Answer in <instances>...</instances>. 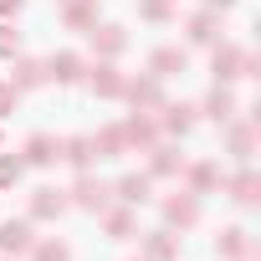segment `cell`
I'll list each match as a JSON object with an SVG mask.
<instances>
[{
    "label": "cell",
    "mask_w": 261,
    "mask_h": 261,
    "mask_svg": "<svg viewBox=\"0 0 261 261\" xmlns=\"http://www.w3.org/2000/svg\"><path fill=\"white\" fill-rule=\"evenodd\" d=\"M67 200H72V205H82V210H92V215H102V210L113 205V185H102V179L82 174V179L67 190Z\"/></svg>",
    "instance_id": "1"
},
{
    "label": "cell",
    "mask_w": 261,
    "mask_h": 261,
    "mask_svg": "<svg viewBox=\"0 0 261 261\" xmlns=\"http://www.w3.org/2000/svg\"><path fill=\"white\" fill-rule=\"evenodd\" d=\"M67 190H57V185H41V190H31V220H62L67 215Z\"/></svg>",
    "instance_id": "2"
},
{
    "label": "cell",
    "mask_w": 261,
    "mask_h": 261,
    "mask_svg": "<svg viewBox=\"0 0 261 261\" xmlns=\"http://www.w3.org/2000/svg\"><path fill=\"white\" fill-rule=\"evenodd\" d=\"M123 97L134 102V113H154L164 102V87H159V77H134V82H123Z\"/></svg>",
    "instance_id": "3"
},
{
    "label": "cell",
    "mask_w": 261,
    "mask_h": 261,
    "mask_svg": "<svg viewBox=\"0 0 261 261\" xmlns=\"http://www.w3.org/2000/svg\"><path fill=\"white\" fill-rule=\"evenodd\" d=\"M87 77V62L77 57V51H57L51 62H46V82H57V87H72V82H82Z\"/></svg>",
    "instance_id": "4"
},
{
    "label": "cell",
    "mask_w": 261,
    "mask_h": 261,
    "mask_svg": "<svg viewBox=\"0 0 261 261\" xmlns=\"http://www.w3.org/2000/svg\"><path fill=\"white\" fill-rule=\"evenodd\" d=\"M149 195H154V174H123L118 185H113V200L118 205H149Z\"/></svg>",
    "instance_id": "5"
},
{
    "label": "cell",
    "mask_w": 261,
    "mask_h": 261,
    "mask_svg": "<svg viewBox=\"0 0 261 261\" xmlns=\"http://www.w3.org/2000/svg\"><path fill=\"white\" fill-rule=\"evenodd\" d=\"M46 82V62H36V57H11V87L16 92H31V87H41Z\"/></svg>",
    "instance_id": "6"
},
{
    "label": "cell",
    "mask_w": 261,
    "mask_h": 261,
    "mask_svg": "<svg viewBox=\"0 0 261 261\" xmlns=\"http://www.w3.org/2000/svg\"><path fill=\"white\" fill-rule=\"evenodd\" d=\"M31 246H36L31 220H6V225H0V251H6V256H26Z\"/></svg>",
    "instance_id": "7"
},
{
    "label": "cell",
    "mask_w": 261,
    "mask_h": 261,
    "mask_svg": "<svg viewBox=\"0 0 261 261\" xmlns=\"http://www.w3.org/2000/svg\"><path fill=\"white\" fill-rule=\"evenodd\" d=\"M87 36H92V46H97V57H102V62H113V57H123V46H128V36H123V26H113V21H102V26H92Z\"/></svg>",
    "instance_id": "8"
},
{
    "label": "cell",
    "mask_w": 261,
    "mask_h": 261,
    "mask_svg": "<svg viewBox=\"0 0 261 261\" xmlns=\"http://www.w3.org/2000/svg\"><path fill=\"white\" fill-rule=\"evenodd\" d=\"M185 67H190V51H185V46H159V51L149 57V77H159V82L174 77V72H185Z\"/></svg>",
    "instance_id": "9"
},
{
    "label": "cell",
    "mask_w": 261,
    "mask_h": 261,
    "mask_svg": "<svg viewBox=\"0 0 261 261\" xmlns=\"http://www.w3.org/2000/svg\"><path fill=\"white\" fill-rule=\"evenodd\" d=\"M123 139H128V149H154L159 144V128H154L149 113H134V118L123 123Z\"/></svg>",
    "instance_id": "10"
},
{
    "label": "cell",
    "mask_w": 261,
    "mask_h": 261,
    "mask_svg": "<svg viewBox=\"0 0 261 261\" xmlns=\"http://www.w3.org/2000/svg\"><path fill=\"white\" fill-rule=\"evenodd\" d=\"M241 62H246V51H241V46H230V41H220V46H215V57H210L215 82H236V77H241Z\"/></svg>",
    "instance_id": "11"
},
{
    "label": "cell",
    "mask_w": 261,
    "mask_h": 261,
    "mask_svg": "<svg viewBox=\"0 0 261 261\" xmlns=\"http://www.w3.org/2000/svg\"><path fill=\"white\" fill-rule=\"evenodd\" d=\"M164 220H169V225H179V230H185V225H195V220H200V200H195L190 190H185V195H169V200H164Z\"/></svg>",
    "instance_id": "12"
},
{
    "label": "cell",
    "mask_w": 261,
    "mask_h": 261,
    "mask_svg": "<svg viewBox=\"0 0 261 261\" xmlns=\"http://www.w3.org/2000/svg\"><path fill=\"white\" fill-rule=\"evenodd\" d=\"M62 21H67V31H92L97 26V0H62Z\"/></svg>",
    "instance_id": "13"
},
{
    "label": "cell",
    "mask_w": 261,
    "mask_h": 261,
    "mask_svg": "<svg viewBox=\"0 0 261 261\" xmlns=\"http://www.w3.org/2000/svg\"><path fill=\"white\" fill-rule=\"evenodd\" d=\"M134 205H108L102 210V230H108V241H128V236H134Z\"/></svg>",
    "instance_id": "14"
},
{
    "label": "cell",
    "mask_w": 261,
    "mask_h": 261,
    "mask_svg": "<svg viewBox=\"0 0 261 261\" xmlns=\"http://www.w3.org/2000/svg\"><path fill=\"white\" fill-rule=\"evenodd\" d=\"M159 123L169 128L174 139H185L190 128H195V108H190V102H159Z\"/></svg>",
    "instance_id": "15"
},
{
    "label": "cell",
    "mask_w": 261,
    "mask_h": 261,
    "mask_svg": "<svg viewBox=\"0 0 261 261\" xmlns=\"http://www.w3.org/2000/svg\"><path fill=\"white\" fill-rule=\"evenodd\" d=\"M87 77H92V92H97V97H123V82H128V77H123L113 62H97Z\"/></svg>",
    "instance_id": "16"
},
{
    "label": "cell",
    "mask_w": 261,
    "mask_h": 261,
    "mask_svg": "<svg viewBox=\"0 0 261 261\" xmlns=\"http://www.w3.org/2000/svg\"><path fill=\"white\" fill-rule=\"evenodd\" d=\"M51 159H57V139H51V134H31V139H26V149H21V164L46 169Z\"/></svg>",
    "instance_id": "17"
},
{
    "label": "cell",
    "mask_w": 261,
    "mask_h": 261,
    "mask_svg": "<svg viewBox=\"0 0 261 261\" xmlns=\"http://www.w3.org/2000/svg\"><path fill=\"white\" fill-rule=\"evenodd\" d=\"M174 256H179V236H174V230H149L144 261H174Z\"/></svg>",
    "instance_id": "18"
},
{
    "label": "cell",
    "mask_w": 261,
    "mask_h": 261,
    "mask_svg": "<svg viewBox=\"0 0 261 261\" xmlns=\"http://www.w3.org/2000/svg\"><path fill=\"white\" fill-rule=\"evenodd\" d=\"M118 154H128V139H123V123L102 128V134L92 139V159H118Z\"/></svg>",
    "instance_id": "19"
},
{
    "label": "cell",
    "mask_w": 261,
    "mask_h": 261,
    "mask_svg": "<svg viewBox=\"0 0 261 261\" xmlns=\"http://www.w3.org/2000/svg\"><path fill=\"white\" fill-rule=\"evenodd\" d=\"M205 113H210L215 123H230V118H236V92H230L225 82H215L210 97H205Z\"/></svg>",
    "instance_id": "20"
},
{
    "label": "cell",
    "mask_w": 261,
    "mask_h": 261,
    "mask_svg": "<svg viewBox=\"0 0 261 261\" xmlns=\"http://www.w3.org/2000/svg\"><path fill=\"white\" fill-rule=\"evenodd\" d=\"M215 26H220V16H215V11H195V16L185 21V31H190V41H195V46H210V41H215Z\"/></svg>",
    "instance_id": "21"
},
{
    "label": "cell",
    "mask_w": 261,
    "mask_h": 261,
    "mask_svg": "<svg viewBox=\"0 0 261 261\" xmlns=\"http://www.w3.org/2000/svg\"><path fill=\"white\" fill-rule=\"evenodd\" d=\"M179 169H185V159H179L169 144H154V149H149V174L169 179V174H179Z\"/></svg>",
    "instance_id": "22"
},
{
    "label": "cell",
    "mask_w": 261,
    "mask_h": 261,
    "mask_svg": "<svg viewBox=\"0 0 261 261\" xmlns=\"http://www.w3.org/2000/svg\"><path fill=\"white\" fill-rule=\"evenodd\" d=\"M185 179H190V195H210V190L220 185V169H215L210 159H200V164L185 169Z\"/></svg>",
    "instance_id": "23"
},
{
    "label": "cell",
    "mask_w": 261,
    "mask_h": 261,
    "mask_svg": "<svg viewBox=\"0 0 261 261\" xmlns=\"http://www.w3.org/2000/svg\"><path fill=\"white\" fill-rule=\"evenodd\" d=\"M57 159H67L72 169H87V164H92V139H82V134H77V139L57 144Z\"/></svg>",
    "instance_id": "24"
},
{
    "label": "cell",
    "mask_w": 261,
    "mask_h": 261,
    "mask_svg": "<svg viewBox=\"0 0 261 261\" xmlns=\"http://www.w3.org/2000/svg\"><path fill=\"white\" fill-rule=\"evenodd\" d=\"M215 251H220V256H230V261H246V256H251V241H246V230H241V225H230V230H220Z\"/></svg>",
    "instance_id": "25"
},
{
    "label": "cell",
    "mask_w": 261,
    "mask_h": 261,
    "mask_svg": "<svg viewBox=\"0 0 261 261\" xmlns=\"http://www.w3.org/2000/svg\"><path fill=\"white\" fill-rule=\"evenodd\" d=\"M225 190H230V200H236V205H256V195H261V179H256L251 169H241V174H236Z\"/></svg>",
    "instance_id": "26"
},
{
    "label": "cell",
    "mask_w": 261,
    "mask_h": 261,
    "mask_svg": "<svg viewBox=\"0 0 261 261\" xmlns=\"http://www.w3.org/2000/svg\"><path fill=\"white\" fill-rule=\"evenodd\" d=\"M225 144H230V154H236V159H251V149H256V128H251V123H230Z\"/></svg>",
    "instance_id": "27"
},
{
    "label": "cell",
    "mask_w": 261,
    "mask_h": 261,
    "mask_svg": "<svg viewBox=\"0 0 261 261\" xmlns=\"http://www.w3.org/2000/svg\"><path fill=\"white\" fill-rule=\"evenodd\" d=\"M31 261H72V251L62 241H36L31 246Z\"/></svg>",
    "instance_id": "28"
},
{
    "label": "cell",
    "mask_w": 261,
    "mask_h": 261,
    "mask_svg": "<svg viewBox=\"0 0 261 261\" xmlns=\"http://www.w3.org/2000/svg\"><path fill=\"white\" fill-rule=\"evenodd\" d=\"M139 16L144 21H169L174 16V0H139Z\"/></svg>",
    "instance_id": "29"
},
{
    "label": "cell",
    "mask_w": 261,
    "mask_h": 261,
    "mask_svg": "<svg viewBox=\"0 0 261 261\" xmlns=\"http://www.w3.org/2000/svg\"><path fill=\"white\" fill-rule=\"evenodd\" d=\"M0 57H6V62L21 57V31H16L11 21H0Z\"/></svg>",
    "instance_id": "30"
},
{
    "label": "cell",
    "mask_w": 261,
    "mask_h": 261,
    "mask_svg": "<svg viewBox=\"0 0 261 261\" xmlns=\"http://www.w3.org/2000/svg\"><path fill=\"white\" fill-rule=\"evenodd\" d=\"M21 174H26V164H21L16 154H0V190H11Z\"/></svg>",
    "instance_id": "31"
},
{
    "label": "cell",
    "mask_w": 261,
    "mask_h": 261,
    "mask_svg": "<svg viewBox=\"0 0 261 261\" xmlns=\"http://www.w3.org/2000/svg\"><path fill=\"white\" fill-rule=\"evenodd\" d=\"M16 97H21V92H16L11 82H0V118H11V113H16Z\"/></svg>",
    "instance_id": "32"
},
{
    "label": "cell",
    "mask_w": 261,
    "mask_h": 261,
    "mask_svg": "<svg viewBox=\"0 0 261 261\" xmlns=\"http://www.w3.org/2000/svg\"><path fill=\"white\" fill-rule=\"evenodd\" d=\"M21 6H26V0H0V21H11V16H21Z\"/></svg>",
    "instance_id": "33"
},
{
    "label": "cell",
    "mask_w": 261,
    "mask_h": 261,
    "mask_svg": "<svg viewBox=\"0 0 261 261\" xmlns=\"http://www.w3.org/2000/svg\"><path fill=\"white\" fill-rule=\"evenodd\" d=\"M205 6H210V11H230V6H236V0H205Z\"/></svg>",
    "instance_id": "34"
},
{
    "label": "cell",
    "mask_w": 261,
    "mask_h": 261,
    "mask_svg": "<svg viewBox=\"0 0 261 261\" xmlns=\"http://www.w3.org/2000/svg\"><path fill=\"white\" fill-rule=\"evenodd\" d=\"M6 261H11V256H6Z\"/></svg>",
    "instance_id": "35"
},
{
    "label": "cell",
    "mask_w": 261,
    "mask_h": 261,
    "mask_svg": "<svg viewBox=\"0 0 261 261\" xmlns=\"http://www.w3.org/2000/svg\"><path fill=\"white\" fill-rule=\"evenodd\" d=\"M139 261H144V256H139Z\"/></svg>",
    "instance_id": "36"
}]
</instances>
